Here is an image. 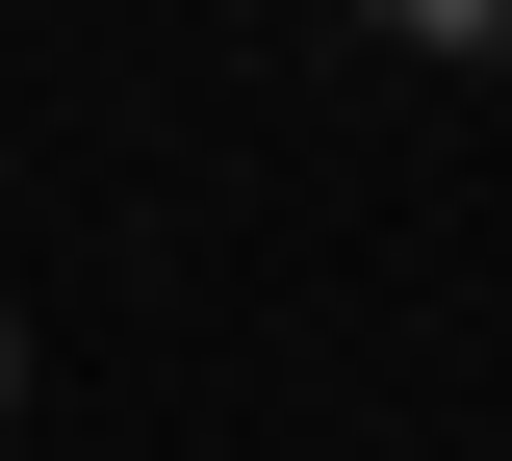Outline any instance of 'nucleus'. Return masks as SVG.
<instances>
[{"label": "nucleus", "mask_w": 512, "mask_h": 461, "mask_svg": "<svg viewBox=\"0 0 512 461\" xmlns=\"http://www.w3.org/2000/svg\"><path fill=\"white\" fill-rule=\"evenodd\" d=\"M0 410H26V333H0Z\"/></svg>", "instance_id": "obj_2"}, {"label": "nucleus", "mask_w": 512, "mask_h": 461, "mask_svg": "<svg viewBox=\"0 0 512 461\" xmlns=\"http://www.w3.org/2000/svg\"><path fill=\"white\" fill-rule=\"evenodd\" d=\"M384 52H461V77H512V0H359Z\"/></svg>", "instance_id": "obj_1"}]
</instances>
